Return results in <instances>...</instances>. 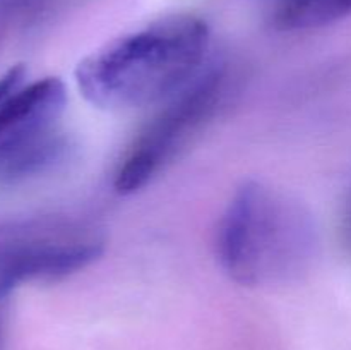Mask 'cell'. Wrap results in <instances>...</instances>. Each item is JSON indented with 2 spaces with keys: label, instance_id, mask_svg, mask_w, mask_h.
<instances>
[{
  "label": "cell",
  "instance_id": "3957f363",
  "mask_svg": "<svg viewBox=\"0 0 351 350\" xmlns=\"http://www.w3.org/2000/svg\"><path fill=\"white\" fill-rule=\"evenodd\" d=\"M67 91L58 78L23 84L0 103V184L24 180L62 161L69 141L60 119Z\"/></svg>",
  "mask_w": 351,
  "mask_h": 350
},
{
  "label": "cell",
  "instance_id": "5b68a950",
  "mask_svg": "<svg viewBox=\"0 0 351 350\" xmlns=\"http://www.w3.org/2000/svg\"><path fill=\"white\" fill-rule=\"evenodd\" d=\"M221 69L215 67L199 74L178 91L173 102L147 126L136 141L115 175L119 194L141 191L171 156L180 141L209 113L221 93Z\"/></svg>",
  "mask_w": 351,
  "mask_h": 350
},
{
  "label": "cell",
  "instance_id": "277c9868",
  "mask_svg": "<svg viewBox=\"0 0 351 350\" xmlns=\"http://www.w3.org/2000/svg\"><path fill=\"white\" fill-rule=\"evenodd\" d=\"M103 254L101 242L79 239L43 220L0 225V299L34 281H55L84 270Z\"/></svg>",
  "mask_w": 351,
  "mask_h": 350
},
{
  "label": "cell",
  "instance_id": "6da1fadb",
  "mask_svg": "<svg viewBox=\"0 0 351 350\" xmlns=\"http://www.w3.org/2000/svg\"><path fill=\"white\" fill-rule=\"evenodd\" d=\"M208 47L209 27L201 17H165L82 58L75 82L98 108H141L184 89L197 75Z\"/></svg>",
  "mask_w": 351,
  "mask_h": 350
},
{
  "label": "cell",
  "instance_id": "7a4b0ae2",
  "mask_svg": "<svg viewBox=\"0 0 351 350\" xmlns=\"http://www.w3.org/2000/svg\"><path fill=\"white\" fill-rule=\"evenodd\" d=\"M312 244L304 209L259 182H247L235 192L218 229L223 270L249 287L300 271Z\"/></svg>",
  "mask_w": 351,
  "mask_h": 350
},
{
  "label": "cell",
  "instance_id": "52a82bcc",
  "mask_svg": "<svg viewBox=\"0 0 351 350\" xmlns=\"http://www.w3.org/2000/svg\"><path fill=\"white\" fill-rule=\"evenodd\" d=\"M24 78H26V67L21 64L7 69V71L0 75V103H2L10 93L16 91L19 86L24 84Z\"/></svg>",
  "mask_w": 351,
  "mask_h": 350
},
{
  "label": "cell",
  "instance_id": "ba28073f",
  "mask_svg": "<svg viewBox=\"0 0 351 350\" xmlns=\"http://www.w3.org/2000/svg\"><path fill=\"white\" fill-rule=\"evenodd\" d=\"M12 10V0H0V17L10 16Z\"/></svg>",
  "mask_w": 351,
  "mask_h": 350
},
{
  "label": "cell",
  "instance_id": "8992f818",
  "mask_svg": "<svg viewBox=\"0 0 351 350\" xmlns=\"http://www.w3.org/2000/svg\"><path fill=\"white\" fill-rule=\"evenodd\" d=\"M269 21L280 31H305L351 17V0H267Z\"/></svg>",
  "mask_w": 351,
  "mask_h": 350
}]
</instances>
